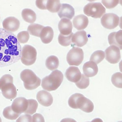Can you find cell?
Here are the masks:
<instances>
[{"instance_id":"2e32d148","label":"cell","mask_w":122,"mask_h":122,"mask_svg":"<svg viewBox=\"0 0 122 122\" xmlns=\"http://www.w3.org/2000/svg\"><path fill=\"white\" fill-rule=\"evenodd\" d=\"M108 40L110 45H114L122 50V30H119L117 32L111 33L108 37Z\"/></svg>"},{"instance_id":"277c9868","label":"cell","mask_w":122,"mask_h":122,"mask_svg":"<svg viewBox=\"0 0 122 122\" xmlns=\"http://www.w3.org/2000/svg\"><path fill=\"white\" fill-rule=\"evenodd\" d=\"M20 78L23 82L24 88L28 90L35 89L41 85V80L30 70H23L20 72Z\"/></svg>"},{"instance_id":"5bb4252c","label":"cell","mask_w":122,"mask_h":122,"mask_svg":"<svg viewBox=\"0 0 122 122\" xmlns=\"http://www.w3.org/2000/svg\"><path fill=\"white\" fill-rule=\"evenodd\" d=\"M74 8L70 5L66 3L61 4L59 10L58 11L59 17L61 18L71 19L74 16Z\"/></svg>"},{"instance_id":"60d3db41","label":"cell","mask_w":122,"mask_h":122,"mask_svg":"<svg viewBox=\"0 0 122 122\" xmlns=\"http://www.w3.org/2000/svg\"><path fill=\"white\" fill-rule=\"evenodd\" d=\"M120 22H119V27L122 29V16L120 17V19H119Z\"/></svg>"},{"instance_id":"d6a6232c","label":"cell","mask_w":122,"mask_h":122,"mask_svg":"<svg viewBox=\"0 0 122 122\" xmlns=\"http://www.w3.org/2000/svg\"><path fill=\"white\" fill-rule=\"evenodd\" d=\"M8 83H13V79L11 75L6 74L0 78V90Z\"/></svg>"},{"instance_id":"7402d4cb","label":"cell","mask_w":122,"mask_h":122,"mask_svg":"<svg viewBox=\"0 0 122 122\" xmlns=\"http://www.w3.org/2000/svg\"><path fill=\"white\" fill-rule=\"evenodd\" d=\"M21 16L24 21L28 23H33L36 20L35 12L30 9H24L21 12Z\"/></svg>"},{"instance_id":"4316f807","label":"cell","mask_w":122,"mask_h":122,"mask_svg":"<svg viewBox=\"0 0 122 122\" xmlns=\"http://www.w3.org/2000/svg\"><path fill=\"white\" fill-rule=\"evenodd\" d=\"M73 33L71 32L68 35H63L60 34L58 36V42L60 45L63 46H68L71 44V39Z\"/></svg>"},{"instance_id":"603a6c76","label":"cell","mask_w":122,"mask_h":122,"mask_svg":"<svg viewBox=\"0 0 122 122\" xmlns=\"http://www.w3.org/2000/svg\"><path fill=\"white\" fill-rule=\"evenodd\" d=\"M59 65L58 58L54 55L49 56L46 60L45 65L47 69L51 71L56 70Z\"/></svg>"},{"instance_id":"b9f144b4","label":"cell","mask_w":122,"mask_h":122,"mask_svg":"<svg viewBox=\"0 0 122 122\" xmlns=\"http://www.w3.org/2000/svg\"><path fill=\"white\" fill-rule=\"evenodd\" d=\"M120 1V4L122 6V0H119Z\"/></svg>"},{"instance_id":"e575fe53","label":"cell","mask_w":122,"mask_h":122,"mask_svg":"<svg viewBox=\"0 0 122 122\" xmlns=\"http://www.w3.org/2000/svg\"><path fill=\"white\" fill-rule=\"evenodd\" d=\"M16 122H32V116L29 114L22 115L18 118Z\"/></svg>"},{"instance_id":"ba28073f","label":"cell","mask_w":122,"mask_h":122,"mask_svg":"<svg viewBox=\"0 0 122 122\" xmlns=\"http://www.w3.org/2000/svg\"><path fill=\"white\" fill-rule=\"evenodd\" d=\"M119 17L114 13L105 14L101 19L102 26L107 29H113L116 28L119 23Z\"/></svg>"},{"instance_id":"83f0119b","label":"cell","mask_w":122,"mask_h":122,"mask_svg":"<svg viewBox=\"0 0 122 122\" xmlns=\"http://www.w3.org/2000/svg\"><path fill=\"white\" fill-rule=\"evenodd\" d=\"M28 107L24 113L30 115L33 114L36 112L38 106V103L34 99H28Z\"/></svg>"},{"instance_id":"4fadbf2b","label":"cell","mask_w":122,"mask_h":122,"mask_svg":"<svg viewBox=\"0 0 122 122\" xmlns=\"http://www.w3.org/2000/svg\"><path fill=\"white\" fill-rule=\"evenodd\" d=\"M88 40L86 31L84 30H79L73 34L71 42L73 45L78 47H82L85 45Z\"/></svg>"},{"instance_id":"836d02e7","label":"cell","mask_w":122,"mask_h":122,"mask_svg":"<svg viewBox=\"0 0 122 122\" xmlns=\"http://www.w3.org/2000/svg\"><path fill=\"white\" fill-rule=\"evenodd\" d=\"M119 0H102V3L107 9L115 7L119 3Z\"/></svg>"},{"instance_id":"d6986e66","label":"cell","mask_w":122,"mask_h":122,"mask_svg":"<svg viewBox=\"0 0 122 122\" xmlns=\"http://www.w3.org/2000/svg\"><path fill=\"white\" fill-rule=\"evenodd\" d=\"M3 96L8 99H13L17 96V90L13 83H8L1 89Z\"/></svg>"},{"instance_id":"f35d334b","label":"cell","mask_w":122,"mask_h":122,"mask_svg":"<svg viewBox=\"0 0 122 122\" xmlns=\"http://www.w3.org/2000/svg\"><path fill=\"white\" fill-rule=\"evenodd\" d=\"M91 122H103V121L100 118H95L92 120Z\"/></svg>"},{"instance_id":"4dcf8cb0","label":"cell","mask_w":122,"mask_h":122,"mask_svg":"<svg viewBox=\"0 0 122 122\" xmlns=\"http://www.w3.org/2000/svg\"><path fill=\"white\" fill-rule=\"evenodd\" d=\"M75 83L78 88L81 89H84L87 88L89 86L90 83V80L88 77L86 76L83 74H81V79L78 82Z\"/></svg>"},{"instance_id":"30bf717a","label":"cell","mask_w":122,"mask_h":122,"mask_svg":"<svg viewBox=\"0 0 122 122\" xmlns=\"http://www.w3.org/2000/svg\"><path fill=\"white\" fill-rule=\"evenodd\" d=\"M28 105V100L24 97H18L14 99L11 105L12 110L16 113L21 114L27 110Z\"/></svg>"},{"instance_id":"e0dca14e","label":"cell","mask_w":122,"mask_h":122,"mask_svg":"<svg viewBox=\"0 0 122 122\" xmlns=\"http://www.w3.org/2000/svg\"><path fill=\"white\" fill-rule=\"evenodd\" d=\"M58 29L61 34L63 35H68L72 32V23L69 19L62 18L59 22Z\"/></svg>"},{"instance_id":"8d00e7d4","label":"cell","mask_w":122,"mask_h":122,"mask_svg":"<svg viewBox=\"0 0 122 122\" xmlns=\"http://www.w3.org/2000/svg\"><path fill=\"white\" fill-rule=\"evenodd\" d=\"M32 122H45V120L41 114L36 113L32 116Z\"/></svg>"},{"instance_id":"ee69618b","label":"cell","mask_w":122,"mask_h":122,"mask_svg":"<svg viewBox=\"0 0 122 122\" xmlns=\"http://www.w3.org/2000/svg\"><path fill=\"white\" fill-rule=\"evenodd\" d=\"M0 122H2V121H1V118L0 117Z\"/></svg>"},{"instance_id":"f546056e","label":"cell","mask_w":122,"mask_h":122,"mask_svg":"<svg viewBox=\"0 0 122 122\" xmlns=\"http://www.w3.org/2000/svg\"><path fill=\"white\" fill-rule=\"evenodd\" d=\"M112 84L118 88H122V73L117 72L114 73L111 78Z\"/></svg>"},{"instance_id":"8fae6325","label":"cell","mask_w":122,"mask_h":122,"mask_svg":"<svg viewBox=\"0 0 122 122\" xmlns=\"http://www.w3.org/2000/svg\"><path fill=\"white\" fill-rule=\"evenodd\" d=\"M20 25V22L18 19L14 17H9L4 20L2 22L3 29L10 32L17 31Z\"/></svg>"},{"instance_id":"ac0fdd59","label":"cell","mask_w":122,"mask_h":122,"mask_svg":"<svg viewBox=\"0 0 122 122\" xmlns=\"http://www.w3.org/2000/svg\"><path fill=\"white\" fill-rule=\"evenodd\" d=\"M84 74L88 77H92L96 75L98 71L97 65L92 61L85 62L82 67Z\"/></svg>"},{"instance_id":"f6af8a7d","label":"cell","mask_w":122,"mask_h":122,"mask_svg":"<svg viewBox=\"0 0 122 122\" xmlns=\"http://www.w3.org/2000/svg\"><path fill=\"white\" fill-rule=\"evenodd\" d=\"M122 122V121H119V122Z\"/></svg>"},{"instance_id":"d590c367","label":"cell","mask_w":122,"mask_h":122,"mask_svg":"<svg viewBox=\"0 0 122 122\" xmlns=\"http://www.w3.org/2000/svg\"><path fill=\"white\" fill-rule=\"evenodd\" d=\"M48 0H36V5L41 10H47L46 4Z\"/></svg>"},{"instance_id":"7bdbcfd3","label":"cell","mask_w":122,"mask_h":122,"mask_svg":"<svg viewBox=\"0 0 122 122\" xmlns=\"http://www.w3.org/2000/svg\"><path fill=\"white\" fill-rule=\"evenodd\" d=\"M88 0L89 1H95L96 0Z\"/></svg>"},{"instance_id":"3957f363","label":"cell","mask_w":122,"mask_h":122,"mask_svg":"<svg viewBox=\"0 0 122 122\" xmlns=\"http://www.w3.org/2000/svg\"><path fill=\"white\" fill-rule=\"evenodd\" d=\"M63 79V75L59 70H55L51 73L44 78L41 81L42 88L47 91L50 92L57 90L61 84Z\"/></svg>"},{"instance_id":"5b68a950","label":"cell","mask_w":122,"mask_h":122,"mask_svg":"<svg viewBox=\"0 0 122 122\" xmlns=\"http://www.w3.org/2000/svg\"><path fill=\"white\" fill-rule=\"evenodd\" d=\"M105 8L100 2H91L83 8L84 13L93 18H100L105 13Z\"/></svg>"},{"instance_id":"ffe728a7","label":"cell","mask_w":122,"mask_h":122,"mask_svg":"<svg viewBox=\"0 0 122 122\" xmlns=\"http://www.w3.org/2000/svg\"><path fill=\"white\" fill-rule=\"evenodd\" d=\"M73 25L78 30H82L85 29L89 23V20L85 15L80 14L75 16L73 19Z\"/></svg>"},{"instance_id":"52a82bcc","label":"cell","mask_w":122,"mask_h":122,"mask_svg":"<svg viewBox=\"0 0 122 122\" xmlns=\"http://www.w3.org/2000/svg\"><path fill=\"white\" fill-rule=\"evenodd\" d=\"M83 57L82 50L79 47H73L68 52L66 60L70 65L79 66L82 62Z\"/></svg>"},{"instance_id":"bcb514c9","label":"cell","mask_w":122,"mask_h":122,"mask_svg":"<svg viewBox=\"0 0 122 122\" xmlns=\"http://www.w3.org/2000/svg\"></svg>"},{"instance_id":"74e56055","label":"cell","mask_w":122,"mask_h":122,"mask_svg":"<svg viewBox=\"0 0 122 122\" xmlns=\"http://www.w3.org/2000/svg\"><path fill=\"white\" fill-rule=\"evenodd\" d=\"M60 122H77L75 120L72 118H64L62 119Z\"/></svg>"},{"instance_id":"ab89813d","label":"cell","mask_w":122,"mask_h":122,"mask_svg":"<svg viewBox=\"0 0 122 122\" xmlns=\"http://www.w3.org/2000/svg\"><path fill=\"white\" fill-rule=\"evenodd\" d=\"M119 70H120V71L121 72H122V60L121 61H120L119 64Z\"/></svg>"},{"instance_id":"cb8c5ba5","label":"cell","mask_w":122,"mask_h":122,"mask_svg":"<svg viewBox=\"0 0 122 122\" xmlns=\"http://www.w3.org/2000/svg\"><path fill=\"white\" fill-rule=\"evenodd\" d=\"M43 27L44 26L41 25L32 23L28 26L27 30L30 35L40 37L41 32Z\"/></svg>"},{"instance_id":"8992f818","label":"cell","mask_w":122,"mask_h":122,"mask_svg":"<svg viewBox=\"0 0 122 122\" xmlns=\"http://www.w3.org/2000/svg\"><path fill=\"white\" fill-rule=\"evenodd\" d=\"M37 58V51L33 46L27 44L22 48L20 61L26 65L30 66L34 63Z\"/></svg>"},{"instance_id":"1f68e13d","label":"cell","mask_w":122,"mask_h":122,"mask_svg":"<svg viewBox=\"0 0 122 122\" xmlns=\"http://www.w3.org/2000/svg\"><path fill=\"white\" fill-rule=\"evenodd\" d=\"M16 37L20 43H25L28 41L30 38L29 33L28 31H22L17 34Z\"/></svg>"},{"instance_id":"7c38bea8","label":"cell","mask_w":122,"mask_h":122,"mask_svg":"<svg viewBox=\"0 0 122 122\" xmlns=\"http://www.w3.org/2000/svg\"><path fill=\"white\" fill-rule=\"evenodd\" d=\"M36 98L39 103L45 107L50 106L53 102V97L51 94L44 90L38 92Z\"/></svg>"},{"instance_id":"9a60e30c","label":"cell","mask_w":122,"mask_h":122,"mask_svg":"<svg viewBox=\"0 0 122 122\" xmlns=\"http://www.w3.org/2000/svg\"><path fill=\"white\" fill-rule=\"evenodd\" d=\"M81 73L78 67L70 66L66 71L65 75L67 80L71 82L76 83L81 77Z\"/></svg>"},{"instance_id":"6da1fadb","label":"cell","mask_w":122,"mask_h":122,"mask_svg":"<svg viewBox=\"0 0 122 122\" xmlns=\"http://www.w3.org/2000/svg\"><path fill=\"white\" fill-rule=\"evenodd\" d=\"M22 47L15 35L0 28V67L12 65L21 56Z\"/></svg>"},{"instance_id":"44dd1931","label":"cell","mask_w":122,"mask_h":122,"mask_svg":"<svg viewBox=\"0 0 122 122\" xmlns=\"http://www.w3.org/2000/svg\"><path fill=\"white\" fill-rule=\"evenodd\" d=\"M54 32L53 29L50 26L44 27L42 29L40 37L41 41L45 44L50 43L53 39Z\"/></svg>"},{"instance_id":"f1b7e54d","label":"cell","mask_w":122,"mask_h":122,"mask_svg":"<svg viewBox=\"0 0 122 122\" xmlns=\"http://www.w3.org/2000/svg\"><path fill=\"white\" fill-rule=\"evenodd\" d=\"M105 58V53L101 50H98L94 51L91 56L90 61H93L96 64L101 62Z\"/></svg>"},{"instance_id":"d4e9b609","label":"cell","mask_w":122,"mask_h":122,"mask_svg":"<svg viewBox=\"0 0 122 122\" xmlns=\"http://www.w3.org/2000/svg\"><path fill=\"white\" fill-rule=\"evenodd\" d=\"M60 0H48L46 9L52 13L58 12L61 8Z\"/></svg>"},{"instance_id":"484cf974","label":"cell","mask_w":122,"mask_h":122,"mask_svg":"<svg viewBox=\"0 0 122 122\" xmlns=\"http://www.w3.org/2000/svg\"><path fill=\"white\" fill-rule=\"evenodd\" d=\"M3 116L9 120H14L18 118L20 114L15 112L11 109V106L5 108L3 111Z\"/></svg>"},{"instance_id":"9c48e42d","label":"cell","mask_w":122,"mask_h":122,"mask_svg":"<svg viewBox=\"0 0 122 122\" xmlns=\"http://www.w3.org/2000/svg\"><path fill=\"white\" fill-rule=\"evenodd\" d=\"M105 59L110 63H118L121 59L120 50L114 45H111L105 51Z\"/></svg>"},{"instance_id":"7a4b0ae2","label":"cell","mask_w":122,"mask_h":122,"mask_svg":"<svg viewBox=\"0 0 122 122\" xmlns=\"http://www.w3.org/2000/svg\"><path fill=\"white\" fill-rule=\"evenodd\" d=\"M68 102L69 106L73 109H80L87 113L91 112L93 111L94 105L92 102L79 93L71 95Z\"/></svg>"}]
</instances>
